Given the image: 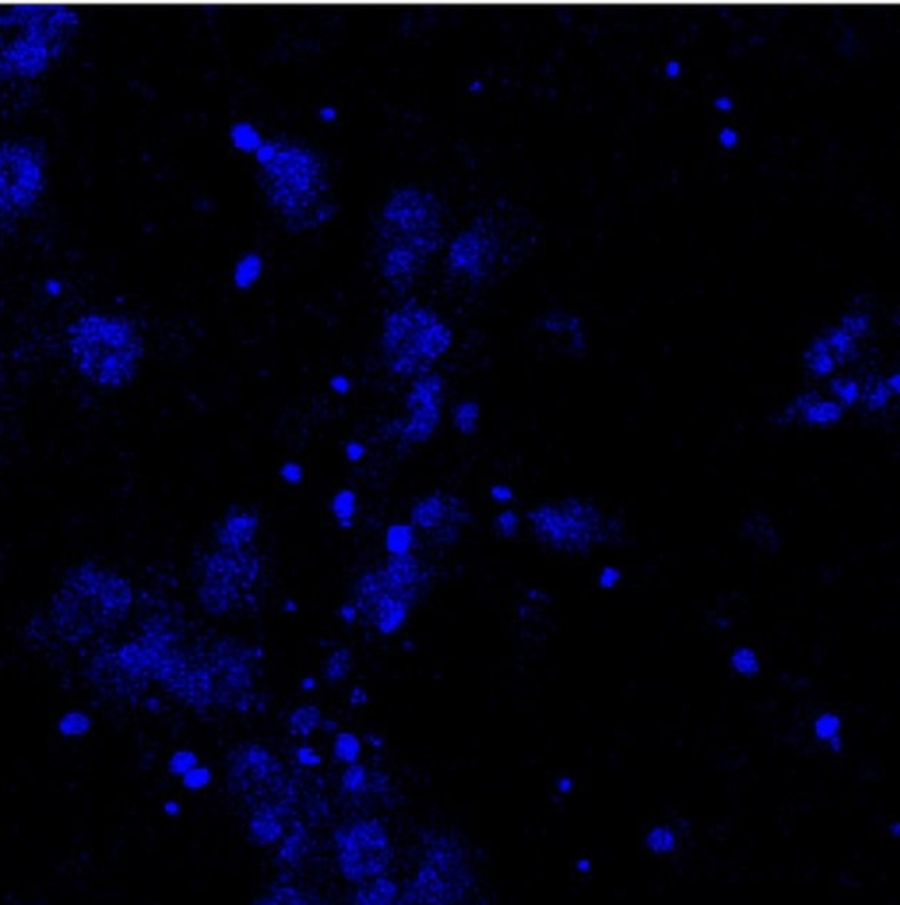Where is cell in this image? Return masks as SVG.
<instances>
[{
    "mask_svg": "<svg viewBox=\"0 0 900 905\" xmlns=\"http://www.w3.org/2000/svg\"><path fill=\"white\" fill-rule=\"evenodd\" d=\"M446 209L434 191L421 184L397 186L374 216L368 257L382 282L405 290L418 282L443 250Z\"/></svg>",
    "mask_w": 900,
    "mask_h": 905,
    "instance_id": "6da1fadb",
    "label": "cell"
},
{
    "mask_svg": "<svg viewBox=\"0 0 900 905\" xmlns=\"http://www.w3.org/2000/svg\"><path fill=\"white\" fill-rule=\"evenodd\" d=\"M257 190L269 214L290 232L322 227L335 213L328 158L298 137H273L257 153Z\"/></svg>",
    "mask_w": 900,
    "mask_h": 905,
    "instance_id": "7a4b0ae2",
    "label": "cell"
},
{
    "mask_svg": "<svg viewBox=\"0 0 900 905\" xmlns=\"http://www.w3.org/2000/svg\"><path fill=\"white\" fill-rule=\"evenodd\" d=\"M69 354L92 386L123 388L135 379L144 347L133 324L108 313H87L68 329Z\"/></svg>",
    "mask_w": 900,
    "mask_h": 905,
    "instance_id": "3957f363",
    "label": "cell"
},
{
    "mask_svg": "<svg viewBox=\"0 0 900 905\" xmlns=\"http://www.w3.org/2000/svg\"><path fill=\"white\" fill-rule=\"evenodd\" d=\"M131 587L121 575L101 566H80L64 578L52 617L62 637L89 640L119 623L131 607Z\"/></svg>",
    "mask_w": 900,
    "mask_h": 905,
    "instance_id": "277c9868",
    "label": "cell"
},
{
    "mask_svg": "<svg viewBox=\"0 0 900 905\" xmlns=\"http://www.w3.org/2000/svg\"><path fill=\"white\" fill-rule=\"evenodd\" d=\"M78 25L77 15H0V82L41 77Z\"/></svg>",
    "mask_w": 900,
    "mask_h": 905,
    "instance_id": "5b68a950",
    "label": "cell"
},
{
    "mask_svg": "<svg viewBox=\"0 0 900 905\" xmlns=\"http://www.w3.org/2000/svg\"><path fill=\"white\" fill-rule=\"evenodd\" d=\"M451 333L437 313L409 303L389 315L382 326V356L391 372L411 377L443 358Z\"/></svg>",
    "mask_w": 900,
    "mask_h": 905,
    "instance_id": "8992f818",
    "label": "cell"
},
{
    "mask_svg": "<svg viewBox=\"0 0 900 905\" xmlns=\"http://www.w3.org/2000/svg\"><path fill=\"white\" fill-rule=\"evenodd\" d=\"M264 593V566L245 548L222 547L211 552L200 573L199 596L214 616L246 614Z\"/></svg>",
    "mask_w": 900,
    "mask_h": 905,
    "instance_id": "52a82bcc",
    "label": "cell"
},
{
    "mask_svg": "<svg viewBox=\"0 0 900 905\" xmlns=\"http://www.w3.org/2000/svg\"><path fill=\"white\" fill-rule=\"evenodd\" d=\"M504 237L497 213H480L451 239L446 269L462 289H483L504 267Z\"/></svg>",
    "mask_w": 900,
    "mask_h": 905,
    "instance_id": "ba28073f",
    "label": "cell"
},
{
    "mask_svg": "<svg viewBox=\"0 0 900 905\" xmlns=\"http://www.w3.org/2000/svg\"><path fill=\"white\" fill-rule=\"evenodd\" d=\"M536 536L552 548L582 552L609 538L607 518L584 501L554 502L534 508L529 515Z\"/></svg>",
    "mask_w": 900,
    "mask_h": 905,
    "instance_id": "9c48e42d",
    "label": "cell"
},
{
    "mask_svg": "<svg viewBox=\"0 0 900 905\" xmlns=\"http://www.w3.org/2000/svg\"><path fill=\"white\" fill-rule=\"evenodd\" d=\"M45 160L36 147L22 142L0 144V214L23 213L43 195Z\"/></svg>",
    "mask_w": 900,
    "mask_h": 905,
    "instance_id": "30bf717a",
    "label": "cell"
},
{
    "mask_svg": "<svg viewBox=\"0 0 900 905\" xmlns=\"http://www.w3.org/2000/svg\"><path fill=\"white\" fill-rule=\"evenodd\" d=\"M386 851V840L374 828L361 826L354 829L345 845L344 865H347V872L356 877H367L379 872L384 867Z\"/></svg>",
    "mask_w": 900,
    "mask_h": 905,
    "instance_id": "8fae6325",
    "label": "cell"
},
{
    "mask_svg": "<svg viewBox=\"0 0 900 905\" xmlns=\"http://www.w3.org/2000/svg\"><path fill=\"white\" fill-rule=\"evenodd\" d=\"M687 822L679 821L669 815L655 817L644 822L641 829V845L651 858L672 860L685 849L687 842Z\"/></svg>",
    "mask_w": 900,
    "mask_h": 905,
    "instance_id": "7c38bea8",
    "label": "cell"
},
{
    "mask_svg": "<svg viewBox=\"0 0 900 905\" xmlns=\"http://www.w3.org/2000/svg\"><path fill=\"white\" fill-rule=\"evenodd\" d=\"M847 716L832 708L816 709L807 720V739L824 755H835L846 745Z\"/></svg>",
    "mask_w": 900,
    "mask_h": 905,
    "instance_id": "4fadbf2b",
    "label": "cell"
},
{
    "mask_svg": "<svg viewBox=\"0 0 900 905\" xmlns=\"http://www.w3.org/2000/svg\"><path fill=\"white\" fill-rule=\"evenodd\" d=\"M458 511L455 510V501L450 502V497H427L420 504H416V508L412 511V520L414 524L420 525L425 533L439 531L444 533V529L457 520Z\"/></svg>",
    "mask_w": 900,
    "mask_h": 905,
    "instance_id": "5bb4252c",
    "label": "cell"
},
{
    "mask_svg": "<svg viewBox=\"0 0 900 905\" xmlns=\"http://www.w3.org/2000/svg\"><path fill=\"white\" fill-rule=\"evenodd\" d=\"M796 411L803 423L810 426H832L839 423L844 411L839 404L828 400H814L812 396H803L796 404Z\"/></svg>",
    "mask_w": 900,
    "mask_h": 905,
    "instance_id": "9a60e30c",
    "label": "cell"
},
{
    "mask_svg": "<svg viewBox=\"0 0 900 905\" xmlns=\"http://www.w3.org/2000/svg\"><path fill=\"white\" fill-rule=\"evenodd\" d=\"M729 663L734 672L741 677H757L763 669L761 653L757 651L756 647L747 646V644L734 647L729 655Z\"/></svg>",
    "mask_w": 900,
    "mask_h": 905,
    "instance_id": "2e32d148",
    "label": "cell"
},
{
    "mask_svg": "<svg viewBox=\"0 0 900 905\" xmlns=\"http://www.w3.org/2000/svg\"><path fill=\"white\" fill-rule=\"evenodd\" d=\"M577 789H579V778L572 773H565V771L550 773L549 791L556 803H566L577 792Z\"/></svg>",
    "mask_w": 900,
    "mask_h": 905,
    "instance_id": "e0dca14e",
    "label": "cell"
},
{
    "mask_svg": "<svg viewBox=\"0 0 900 905\" xmlns=\"http://www.w3.org/2000/svg\"><path fill=\"white\" fill-rule=\"evenodd\" d=\"M319 718H321V711L315 706H303V708L296 709L290 716V731L299 736H306L315 729Z\"/></svg>",
    "mask_w": 900,
    "mask_h": 905,
    "instance_id": "ac0fdd59",
    "label": "cell"
},
{
    "mask_svg": "<svg viewBox=\"0 0 900 905\" xmlns=\"http://www.w3.org/2000/svg\"><path fill=\"white\" fill-rule=\"evenodd\" d=\"M255 905H308V902L298 890L289 886H278L260 898Z\"/></svg>",
    "mask_w": 900,
    "mask_h": 905,
    "instance_id": "d6986e66",
    "label": "cell"
},
{
    "mask_svg": "<svg viewBox=\"0 0 900 905\" xmlns=\"http://www.w3.org/2000/svg\"><path fill=\"white\" fill-rule=\"evenodd\" d=\"M833 393L839 396L844 405H853L860 400V386L855 381H835L832 384Z\"/></svg>",
    "mask_w": 900,
    "mask_h": 905,
    "instance_id": "ffe728a7",
    "label": "cell"
},
{
    "mask_svg": "<svg viewBox=\"0 0 900 905\" xmlns=\"http://www.w3.org/2000/svg\"><path fill=\"white\" fill-rule=\"evenodd\" d=\"M520 518L515 511H504L501 515H497L496 518V529L497 533L504 536V538H508V536H513V534L517 533V529H519Z\"/></svg>",
    "mask_w": 900,
    "mask_h": 905,
    "instance_id": "44dd1931",
    "label": "cell"
},
{
    "mask_svg": "<svg viewBox=\"0 0 900 905\" xmlns=\"http://www.w3.org/2000/svg\"><path fill=\"white\" fill-rule=\"evenodd\" d=\"M621 578H623V571L616 566H607L598 575V586L602 589H614L621 582Z\"/></svg>",
    "mask_w": 900,
    "mask_h": 905,
    "instance_id": "7402d4cb",
    "label": "cell"
},
{
    "mask_svg": "<svg viewBox=\"0 0 900 905\" xmlns=\"http://www.w3.org/2000/svg\"><path fill=\"white\" fill-rule=\"evenodd\" d=\"M888 400H890V389L886 388V384H878L870 389L867 402L872 409H876V411L883 409L888 404Z\"/></svg>",
    "mask_w": 900,
    "mask_h": 905,
    "instance_id": "603a6c76",
    "label": "cell"
},
{
    "mask_svg": "<svg viewBox=\"0 0 900 905\" xmlns=\"http://www.w3.org/2000/svg\"><path fill=\"white\" fill-rule=\"evenodd\" d=\"M718 145L724 147L727 151H733L740 144V133L734 131L733 128H724L718 131Z\"/></svg>",
    "mask_w": 900,
    "mask_h": 905,
    "instance_id": "cb8c5ba5",
    "label": "cell"
},
{
    "mask_svg": "<svg viewBox=\"0 0 900 905\" xmlns=\"http://www.w3.org/2000/svg\"><path fill=\"white\" fill-rule=\"evenodd\" d=\"M572 874L577 879H589L593 874V860L591 858H577L572 863Z\"/></svg>",
    "mask_w": 900,
    "mask_h": 905,
    "instance_id": "d4e9b609",
    "label": "cell"
},
{
    "mask_svg": "<svg viewBox=\"0 0 900 905\" xmlns=\"http://www.w3.org/2000/svg\"><path fill=\"white\" fill-rule=\"evenodd\" d=\"M713 108L717 110L718 114H727V112H733L734 101L729 96H718L713 99Z\"/></svg>",
    "mask_w": 900,
    "mask_h": 905,
    "instance_id": "484cf974",
    "label": "cell"
},
{
    "mask_svg": "<svg viewBox=\"0 0 900 905\" xmlns=\"http://www.w3.org/2000/svg\"><path fill=\"white\" fill-rule=\"evenodd\" d=\"M681 71H683V66H681V62L678 61H669L665 64V75L671 78V80H676L681 75Z\"/></svg>",
    "mask_w": 900,
    "mask_h": 905,
    "instance_id": "4316f807",
    "label": "cell"
},
{
    "mask_svg": "<svg viewBox=\"0 0 900 905\" xmlns=\"http://www.w3.org/2000/svg\"><path fill=\"white\" fill-rule=\"evenodd\" d=\"M492 495H494V499H497L499 502H508L512 501L513 492L512 488L496 487L492 490Z\"/></svg>",
    "mask_w": 900,
    "mask_h": 905,
    "instance_id": "83f0119b",
    "label": "cell"
}]
</instances>
